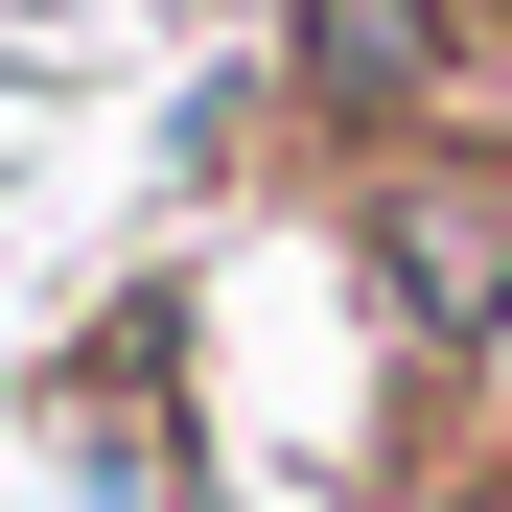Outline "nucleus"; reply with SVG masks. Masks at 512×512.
Masks as SVG:
<instances>
[{
	"mask_svg": "<svg viewBox=\"0 0 512 512\" xmlns=\"http://www.w3.org/2000/svg\"><path fill=\"white\" fill-rule=\"evenodd\" d=\"M350 256H373V303L419 326V350L512 326V163H466V140H396L373 187H350Z\"/></svg>",
	"mask_w": 512,
	"mask_h": 512,
	"instance_id": "obj_1",
	"label": "nucleus"
},
{
	"mask_svg": "<svg viewBox=\"0 0 512 512\" xmlns=\"http://www.w3.org/2000/svg\"><path fill=\"white\" fill-rule=\"evenodd\" d=\"M443 70H466V0H280V94L326 140H373V163L443 117Z\"/></svg>",
	"mask_w": 512,
	"mask_h": 512,
	"instance_id": "obj_2",
	"label": "nucleus"
}]
</instances>
